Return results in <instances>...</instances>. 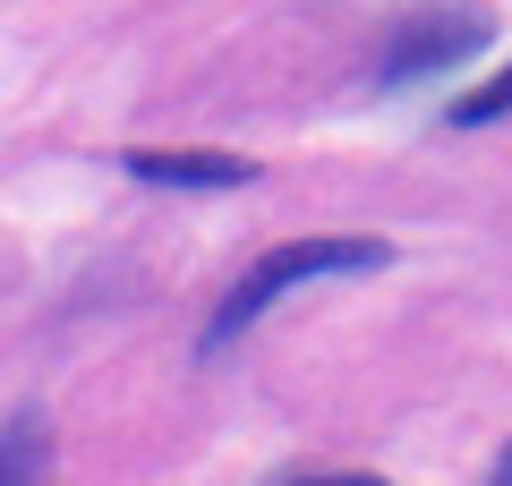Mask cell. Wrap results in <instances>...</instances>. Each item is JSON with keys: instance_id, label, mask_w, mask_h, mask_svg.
Listing matches in <instances>:
<instances>
[{"instance_id": "6da1fadb", "label": "cell", "mask_w": 512, "mask_h": 486, "mask_svg": "<svg viewBox=\"0 0 512 486\" xmlns=\"http://www.w3.org/2000/svg\"><path fill=\"white\" fill-rule=\"evenodd\" d=\"M384 265H393L384 239H291V248H265V256H256V273L231 290L214 342H222V333H239V324H256L282 290H299V282H325V273H384Z\"/></svg>"}, {"instance_id": "7a4b0ae2", "label": "cell", "mask_w": 512, "mask_h": 486, "mask_svg": "<svg viewBox=\"0 0 512 486\" xmlns=\"http://www.w3.org/2000/svg\"><path fill=\"white\" fill-rule=\"evenodd\" d=\"M487 35H495L487 9H436V18H410L402 35H393V52L376 60V77H384V86H419V77H444V69H461V60H470Z\"/></svg>"}, {"instance_id": "3957f363", "label": "cell", "mask_w": 512, "mask_h": 486, "mask_svg": "<svg viewBox=\"0 0 512 486\" xmlns=\"http://www.w3.org/2000/svg\"><path fill=\"white\" fill-rule=\"evenodd\" d=\"M120 171L154 188H248L256 180V162L231 154V145H128Z\"/></svg>"}, {"instance_id": "277c9868", "label": "cell", "mask_w": 512, "mask_h": 486, "mask_svg": "<svg viewBox=\"0 0 512 486\" xmlns=\"http://www.w3.org/2000/svg\"><path fill=\"white\" fill-rule=\"evenodd\" d=\"M43 469H52V444H43L35 418H18L0 435V486H43Z\"/></svg>"}, {"instance_id": "5b68a950", "label": "cell", "mask_w": 512, "mask_h": 486, "mask_svg": "<svg viewBox=\"0 0 512 486\" xmlns=\"http://www.w3.org/2000/svg\"><path fill=\"white\" fill-rule=\"evenodd\" d=\"M504 111H512V69H495L487 86H478V94H461V103L444 111V120H453V128H487V120H504Z\"/></svg>"}, {"instance_id": "8992f818", "label": "cell", "mask_w": 512, "mask_h": 486, "mask_svg": "<svg viewBox=\"0 0 512 486\" xmlns=\"http://www.w3.org/2000/svg\"><path fill=\"white\" fill-rule=\"evenodd\" d=\"M487 486H512V444H504V461H495V478Z\"/></svg>"}, {"instance_id": "52a82bcc", "label": "cell", "mask_w": 512, "mask_h": 486, "mask_svg": "<svg viewBox=\"0 0 512 486\" xmlns=\"http://www.w3.org/2000/svg\"><path fill=\"white\" fill-rule=\"evenodd\" d=\"M316 486H384V478H316Z\"/></svg>"}]
</instances>
